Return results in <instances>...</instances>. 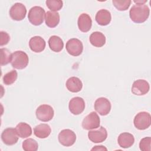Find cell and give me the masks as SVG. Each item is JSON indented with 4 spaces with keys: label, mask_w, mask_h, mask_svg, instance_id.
Here are the masks:
<instances>
[{
    "label": "cell",
    "mask_w": 151,
    "mask_h": 151,
    "mask_svg": "<svg viewBox=\"0 0 151 151\" xmlns=\"http://www.w3.org/2000/svg\"><path fill=\"white\" fill-rule=\"evenodd\" d=\"M27 14L25 6L19 2L14 4L9 9L11 18L15 21H21L25 18Z\"/></svg>",
    "instance_id": "cell-9"
},
{
    "label": "cell",
    "mask_w": 151,
    "mask_h": 151,
    "mask_svg": "<svg viewBox=\"0 0 151 151\" xmlns=\"http://www.w3.org/2000/svg\"><path fill=\"white\" fill-rule=\"evenodd\" d=\"M90 43L96 47H101L106 43V37L104 35L99 31L93 32L90 35Z\"/></svg>",
    "instance_id": "cell-22"
},
{
    "label": "cell",
    "mask_w": 151,
    "mask_h": 151,
    "mask_svg": "<svg viewBox=\"0 0 151 151\" xmlns=\"http://www.w3.org/2000/svg\"><path fill=\"white\" fill-rule=\"evenodd\" d=\"M18 74L17 71L12 70L5 74L3 77V82L5 85L9 86L13 84L17 79Z\"/></svg>",
    "instance_id": "cell-26"
},
{
    "label": "cell",
    "mask_w": 151,
    "mask_h": 151,
    "mask_svg": "<svg viewBox=\"0 0 151 151\" xmlns=\"http://www.w3.org/2000/svg\"><path fill=\"white\" fill-rule=\"evenodd\" d=\"M58 141L60 144L64 146H71L74 144L76 140L75 133L70 129L62 130L58 136Z\"/></svg>",
    "instance_id": "cell-7"
},
{
    "label": "cell",
    "mask_w": 151,
    "mask_h": 151,
    "mask_svg": "<svg viewBox=\"0 0 151 151\" xmlns=\"http://www.w3.org/2000/svg\"><path fill=\"white\" fill-rule=\"evenodd\" d=\"M68 109L72 114L78 115L84 110L85 102L80 97H73L69 101Z\"/></svg>",
    "instance_id": "cell-12"
},
{
    "label": "cell",
    "mask_w": 151,
    "mask_h": 151,
    "mask_svg": "<svg viewBox=\"0 0 151 151\" xmlns=\"http://www.w3.org/2000/svg\"><path fill=\"white\" fill-rule=\"evenodd\" d=\"M37 118L41 122H47L51 120L54 114L53 108L48 104H42L38 106L36 110Z\"/></svg>",
    "instance_id": "cell-5"
},
{
    "label": "cell",
    "mask_w": 151,
    "mask_h": 151,
    "mask_svg": "<svg viewBox=\"0 0 151 151\" xmlns=\"http://www.w3.org/2000/svg\"><path fill=\"white\" fill-rule=\"evenodd\" d=\"M150 9L147 5H134L130 8L129 16L131 20L135 23H143L149 16Z\"/></svg>",
    "instance_id": "cell-1"
},
{
    "label": "cell",
    "mask_w": 151,
    "mask_h": 151,
    "mask_svg": "<svg viewBox=\"0 0 151 151\" xmlns=\"http://www.w3.org/2000/svg\"><path fill=\"white\" fill-rule=\"evenodd\" d=\"M107 150V148L103 146H95V147H94L93 148L91 149V150Z\"/></svg>",
    "instance_id": "cell-32"
},
{
    "label": "cell",
    "mask_w": 151,
    "mask_h": 151,
    "mask_svg": "<svg viewBox=\"0 0 151 151\" xmlns=\"http://www.w3.org/2000/svg\"><path fill=\"white\" fill-rule=\"evenodd\" d=\"M11 55L10 51L6 48L1 49V65L8 64L11 61Z\"/></svg>",
    "instance_id": "cell-29"
},
{
    "label": "cell",
    "mask_w": 151,
    "mask_h": 151,
    "mask_svg": "<svg viewBox=\"0 0 151 151\" xmlns=\"http://www.w3.org/2000/svg\"><path fill=\"white\" fill-rule=\"evenodd\" d=\"M10 63L14 68L24 69L28 64V56L24 51H16L12 54Z\"/></svg>",
    "instance_id": "cell-2"
},
{
    "label": "cell",
    "mask_w": 151,
    "mask_h": 151,
    "mask_svg": "<svg viewBox=\"0 0 151 151\" xmlns=\"http://www.w3.org/2000/svg\"><path fill=\"white\" fill-rule=\"evenodd\" d=\"M18 137L15 129L12 127L5 129L1 134L2 142L5 145L9 146L15 144L18 142Z\"/></svg>",
    "instance_id": "cell-13"
},
{
    "label": "cell",
    "mask_w": 151,
    "mask_h": 151,
    "mask_svg": "<svg viewBox=\"0 0 151 151\" xmlns=\"http://www.w3.org/2000/svg\"><path fill=\"white\" fill-rule=\"evenodd\" d=\"M100 119L98 114L92 111L86 116L82 122V127L85 130H92L99 128L100 126Z\"/></svg>",
    "instance_id": "cell-6"
},
{
    "label": "cell",
    "mask_w": 151,
    "mask_h": 151,
    "mask_svg": "<svg viewBox=\"0 0 151 151\" xmlns=\"http://www.w3.org/2000/svg\"><path fill=\"white\" fill-rule=\"evenodd\" d=\"M150 137H146L141 139L139 143V148L142 151H150Z\"/></svg>",
    "instance_id": "cell-30"
},
{
    "label": "cell",
    "mask_w": 151,
    "mask_h": 151,
    "mask_svg": "<svg viewBox=\"0 0 151 151\" xmlns=\"http://www.w3.org/2000/svg\"><path fill=\"white\" fill-rule=\"evenodd\" d=\"M149 89L150 86L146 80L139 79L133 82L132 87V92L136 96H143L147 94Z\"/></svg>",
    "instance_id": "cell-11"
},
{
    "label": "cell",
    "mask_w": 151,
    "mask_h": 151,
    "mask_svg": "<svg viewBox=\"0 0 151 151\" xmlns=\"http://www.w3.org/2000/svg\"><path fill=\"white\" fill-rule=\"evenodd\" d=\"M46 43L45 40L40 36H34L29 41L30 49L35 52H40L44 50Z\"/></svg>",
    "instance_id": "cell-15"
},
{
    "label": "cell",
    "mask_w": 151,
    "mask_h": 151,
    "mask_svg": "<svg viewBox=\"0 0 151 151\" xmlns=\"http://www.w3.org/2000/svg\"><path fill=\"white\" fill-rule=\"evenodd\" d=\"M117 142L121 147L126 149L131 147L134 144V138L132 134L124 132L120 134L117 139Z\"/></svg>",
    "instance_id": "cell-17"
},
{
    "label": "cell",
    "mask_w": 151,
    "mask_h": 151,
    "mask_svg": "<svg viewBox=\"0 0 151 151\" xmlns=\"http://www.w3.org/2000/svg\"><path fill=\"white\" fill-rule=\"evenodd\" d=\"M51 132L50 126L45 123H41L36 126L34 129L35 136L40 139H44L49 136Z\"/></svg>",
    "instance_id": "cell-20"
},
{
    "label": "cell",
    "mask_w": 151,
    "mask_h": 151,
    "mask_svg": "<svg viewBox=\"0 0 151 151\" xmlns=\"http://www.w3.org/2000/svg\"><path fill=\"white\" fill-rule=\"evenodd\" d=\"M94 109L101 116L107 115L111 110V103L105 97L98 98L94 102Z\"/></svg>",
    "instance_id": "cell-10"
},
{
    "label": "cell",
    "mask_w": 151,
    "mask_h": 151,
    "mask_svg": "<svg viewBox=\"0 0 151 151\" xmlns=\"http://www.w3.org/2000/svg\"><path fill=\"white\" fill-rule=\"evenodd\" d=\"M45 24L50 28H54L59 24L60 15L57 12L48 11L45 15Z\"/></svg>",
    "instance_id": "cell-21"
},
{
    "label": "cell",
    "mask_w": 151,
    "mask_h": 151,
    "mask_svg": "<svg viewBox=\"0 0 151 151\" xmlns=\"http://www.w3.org/2000/svg\"><path fill=\"white\" fill-rule=\"evenodd\" d=\"M15 130L18 136L21 138H26L32 134L31 127L24 122L19 123L17 125Z\"/></svg>",
    "instance_id": "cell-23"
},
{
    "label": "cell",
    "mask_w": 151,
    "mask_h": 151,
    "mask_svg": "<svg viewBox=\"0 0 151 151\" xmlns=\"http://www.w3.org/2000/svg\"><path fill=\"white\" fill-rule=\"evenodd\" d=\"M132 1L130 0H113L112 3L113 5L119 11H123L127 10L130 4Z\"/></svg>",
    "instance_id": "cell-27"
},
{
    "label": "cell",
    "mask_w": 151,
    "mask_h": 151,
    "mask_svg": "<svg viewBox=\"0 0 151 151\" xmlns=\"http://www.w3.org/2000/svg\"><path fill=\"white\" fill-rule=\"evenodd\" d=\"M22 146L25 151H36L38 148V145L37 141L31 138L25 140L22 142Z\"/></svg>",
    "instance_id": "cell-25"
},
{
    "label": "cell",
    "mask_w": 151,
    "mask_h": 151,
    "mask_svg": "<svg viewBox=\"0 0 151 151\" xmlns=\"http://www.w3.org/2000/svg\"><path fill=\"white\" fill-rule=\"evenodd\" d=\"M48 45L52 51L58 52L63 50L64 42L60 37L52 35L48 40Z\"/></svg>",
    "instance_id": "cell-24"
},
{
    "label": "cell",
    "mask_w": 151,
    "mask_h": 151,
    "mask_svg": "<svg viewBox=\"0 0 151 151\" xmlns=\"http://www.w3.org/2000/svg\"><path fill=\"white\" fill-rule=\"evenodd\" d=\"M0 33H1V42H0L1 45L2 46L7 44L10 40L9 35L7 32L5 31H1Z\"/></svg>",
    "instance_id": "cell-31"
},
{
    "label": "cell",
    "mask_w": 151,
    "mask_h": 151,
    "mask_svg": "<svg viewBox=\"0 0 151 151\" xmlns=\"http://www.w3.org/2000/svg\"><path fill=\"white\" fill-rule=\"evenodd\" d=\"M78 27L83 32L89 31L92 26V20L89 15L86 13L81 14L78 18Z\"/></svg>",
    "instance_id": "cell-16"
},
{
    "label": "cell",
    "mask_w": 151,
    "mask_h": 151,
    "mask_svg": "<svg viewBox=\"0 0 151 151\" xmlns=\"http://www.w3.org/2000/svg\"><path fill=\"white\" fill-rule=\"evenodd\" d=\"M96 22L100 25L105 26L110 24L111 19V16L110 12L104 9H101L99 10L95 17Z\"/></svg>",
    "instance_id": "cell-18"
},
{
    "label": "cell",
    "mask_w": 151,
    "mask_h": 151,
    "mask_svg": "<svg viewBox=\"0 0 151 151\" xmlns=\"http://www.w3.org/2000/svg\"><path fill=\"white\" fill-rule=\"evenodd\" d=\"M45 15V11L42 7L35 6L29 9L28 14V18L29 21L32 25L38 26L43 22Z\"/></svg>",
    "instance_id": "cell-3"
},
{
    "label": "cell",
    "mask_w": 151,
    "mask_h": 151,
    "mask_svg": "<svg viewBox=\"0 0 151 151\" xmlns=\"http://www.w3.org/2000/svg\"><path fill=\"white\" fill-rule=\"evenodd\" d=\"M88 137L93 143H101L106 139L107 132L104 127L99 126L98 129L90 130L88 133Z\"/></svg>",
    "instance_id": "cell-14"
},
{
    "label": "cell",
    "mask_w": 151,
    "mask_h": 151,
    "mask_svg": "<svg viewBox=\"0 0 151 151\" xmlns=\"http://www.w3.org/2000/svg\"><path fill=\"white\" fill-rule=\"evenodd\" d=\"M135 127L139 130H145L151 124V116L150 113L146 111H141L137 113L133 120Z\"/></svg>",
    "instance_id": "cell-4"
},
{
    "label": "cell",
    "mask_w": 151,
    "mask_h": 151,
    "mask_svg": "<svg viewBox=\"0 0 151 151\" xmlns=\"http://www.w3.org/2000/svg\"><path fill=\"white\" fill-rule=\"evenodd\" d=\"M47 6L51 11L57 12L60 10L63 5V2L60 0H47L45 2Z\"/></svg>",
    "instance_id": "cell-28"
},
{
    "label": "cell",
    "mask_w": 151,
    "mask_h": 151,
    "mask_svg": "<svg viewBox=\"0 0 151 151\" xmlns=\"http://www.w3.org/2000/svg\"><path fill=\"white\" fill-rule=\"evenodd\" d=\"M67 88L72 93H78L81 91L83 87L82 81L76 77H71L66 81Z\"/></svg>",
    "instance_id": "cell-19"
},
{
    "label": "cell",
    "mask_w": 151,
    "mask_h": 151,
    "mask_svg": "<svg viewBox=\"0 0 151 151\" xmlns=\"http://www.w3.org/2000/svg\"><path fill=\"white\" fill-rule=\"evenodd\" d=\"M147 0H134L133 2L134 3H136L137 5H143L145 4L146 2H147Z\"/></svg>",
    "instance_id": "cell-33"
},
{
    "label": "cell",
    "mask_w": 151,
    "mask_h": 151,
    "mask_svg": "<svg viewBox=\"0 0 151 151\" xmlns=\"http://www.w3.org/2000/svg\"><path fill=\"white\" fill-rule=\"evenodd\" d=\"M65 48L69 54L76 57L82 53L83 45L80 40L77 38H71L67 42Z\"/></svg>",
    "instance_id": "cell-8"
}]
</instances>
